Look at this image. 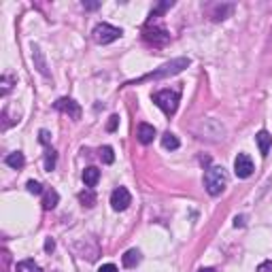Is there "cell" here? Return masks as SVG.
<instances>
[{"instance_id": "cell-7", "label": "cell", "mask_w": 272, "mask_h": 272, "mask_svg": "<svg viewBox=\"0 0 272 272\" xmlns=\"http://www.w3.org/2000/svg\"><path fill=\"white\" fill-rule=\"evenodd\" d=\"M130 204H132V196L126 187H117L113 194H111V206H113L115 211H126Z\"/></svg>"}, {"instance_id": "cell-22", "label": "cell", "mask_w": 272, "mask_h": 272, "mask_svg": "<svg viewBox=\"0 0 272 272\" xmlns=\"http://www.w3.org/2000/svg\"><path fill=\"white\" fill-rule=\"evenodd\" d=\"M170 6H172V0H170V2H162V4H159V6H157V9H155L153 13H151V17H155V15H159V13H164L166 9H170Z\"/></svg>"}, {"instance_id": "cell-23", "label": "cell", "mask_w": 272, "mask_h": 272, "mask_svg": "<svg viewBox=\"0 0 272 272\" xmlns=\"http://www.w3.org/2000/svg\"><path fill=\"white\" fill-rule=\"evenodd\" d=\"M117 124H119V117L113 115V117L109 119V124H107V130H109V132H115V130H117Z\"/></svg>"}, {"instance_id": "cell-13", "label": "cell", "mask_w": 272, "mask_h": 272, "mask_svg": "<svg viewBox=\"0 0 272 272\" xmlns=\"http://www.w3.org/2000/svg\"><path fill=\"white\" fill-rule=\"evenodd\" d=\"M138 262H140V251L138 249H130V251H126L122 255V264L126 268H136L138 266Z\"/></svg>"}, {"instance_id": "cell-18", "label": "cell", "mask_w": 272, "mask_h": 272, "mask_svg": "<svg viewBox=\"0 0 272 272\" xmlns=\"http://www.w3.org/2000/svg\"><path fill=\"white\" fill-rule=\"evenodd\" d=\"M15 270H17V272H43L41 266H38V264H34L32 260H23V262H19Z\"/></svg>"}, {"instance_id": "cell-29", "label": "cell", "mask_w": 272, "mask_h": 272, "mask_svg": "<svg viewBox=\"0 0 272 272\" xmlns=\"http://www.w3.org/2000/svg\"><path fill=\"white\" fill-rule=\"evenodd\" d=\"M245 226V217H236L234 219V228H243Z\"/></svg>"}, {"instance_id": "cell-8", "label": "cell", "mask_w": 272, "mask_h": 272, "mask_svg": "<svg viewBox=\"0 0 272 272\" xmlns=\"http://www.w3.org/2000/svg\"><path fill=\"white\" fill-rule=\"evenodd\" d=\"M55 109L62 111V113H66L68 117H73V119L81 117V107H79L73 98H60L58 102H55Z\"/></svg>"}, {"instance_id": "cell-15", "label": "cell", "mask_w": 272, "mask_h": 272, "mask_svg": "<svg viewBox=\"0 0 272 272\" xmlns=\"http://www.w3.org/2000/svg\"><path fill=\"white\" fill-rule=\"evenodd\" d=\"M6 166H11L13 170H19V168H23V164H26V157H23L21 151H15V153H9L4 157Z\"/></svg>"}, {"instance_id": "cell-3", "label": "cell", "mask_w": 272, "mask_h": 272, "mask_svg": "<svg viewBox=\"0 0 272 272\" xmlns=\"http://www.w3.org/2000/svg\"><path fill=\"white\" fill-rule=\"evenodd\" d=\"M124 32H122V28H115V26H111V23H98V26L94 28V32H92V36H94V41L98 43V45H109V43H113V41H117L119 36H122Z\"/></svg>"}, {"instance_id": "cell-28", "label": "cell", "mask_w": 272, "mask_h": 272, "mask_svg": "<svg viewBox=\"0 0 272 272\" xmlns=\"http://www.w3.org/2000/svg\"><path fill=\"white\" fill-rule=\"evenodd\" d=\"M53 249H55V243L51 241V238H47V241H45V251H47V253H51Z\"/></svg>"}, {"instance_id": "cell-27", "label": "cell", "mask_w": 272, "mask_h": 272, "mask_svg": "<svg viewBox=\"0 0 272 272\" xmlns=\"http://www.w3.org/2000/svg\"><path fill=\"white\" fill-rule=\"evenodd\" d=\"M258 272H272V262H264L258 268Z\"/></svg>"}, {"instance_id": "cell-20", "label": "cell", "mask_w": 272, "mask_h": 272, "mask_svg": "<svg viewBox=\"0 0 272 272\" xmlns=\"http://www.w3.org/2000/svg\"><path fill=\"white\" fill-rule=\"evenodd\" d=\"M100 159H102V162H105V164H113L115 162V153H113V147H102L100 149Z\"/></svg>"}, {"instance_id": "cell-5", "label": "cell", "mask_w": 272, "mask_h": 272, "mask_svg": "<svg viewBox=\"0 0 272 272\" xmlns=\"http://www.w3.org/2000/svg\"><path fill=\"white\" fill-rule=\"evenodd\" d=\"M142 38H145L147 43L155 45V47H162V45H166L168 41H170V34H168L164 28H151V26H147L145 30H142Z\"/></svg>"}, {"instance_id": "cell-11", "label": "cell", "mask_w": 272, "mask_h": 272, "mask_svg": "<svg viewBox=\"0 0 272 272\" xmlns=\"http://www.w3.org/2000/svg\"><path fill=\"white\" fill-rule=\"evenodd\" d=\"M32 60H34L38 73H41L43 77H49V70H47V62H45V58H43V51L38 49L36 45H32Z\"/></svg>"}, {"instance_id": "cell-2", "label": "cell", "mask_w": 272, "mask_h": 272, "mask_svg": "<svg viewBox=\"0 0 272 272\" xmlns=\"http://www.w3.org/2000/svg\"><path fill=\"white\" fill-rule=\"evenodd\" d=\"M204 187L211 196H219L228 187V172L221 166H211L204 172Z\"/></svg>"}, {"instance_id": "cell-6", "label": "cell", "mask_w": 272, "mask_h": 272, "mask_svg": "<svg viewBox=\"0 0 272 272\" xmlns=\"http://www.w3.org/2000/svg\"><path fill=\"white\" fill-rule=\"evenodd\" d=\"M234 172L238 179H247L253 174V159L247 153H238L234 159Z\"/></svg>"}, {"instance_id": "cell-24", "label": "cell", "mask_w": 272, "mask_h": 272, "mask_svg": "<svg viewBox=\"0 0 272 272\" xmlns=\"http://www.w3.org/2000/svg\"><path fill=\"white\" fill-rule=\"evenodd\" d=\"M11 83H13V79H11V77H2V96H4V94H9Z\"/></svg>"}, {"instance_id": "cell-31", "label": "cell", "mask_w": 272, "mask_h": 272, "mask_svg": "<svg viewBox=\"0 0 272 272\" xmlns=\"http://www.w3.org/2000/svg\"><path fill=\"white\" fill-rule=\"evenodd\" d=\"M198 272H215V270H213V268H200Z\"/></svg>"}, {"instance_id": "cell-10", "label": "cell", "mask_w": 272, "mask_h": 272, "mask_svg": "<svg viewBox=\"0 0 272 272\" xmlns=\"http://www.w3.org/2000/svg\"><path fill=\"white\" fill-rule=\"evenodd\" d=\"M81 177H83L85 187H90V189H92V187L98 185V181H100V170H98L96 166H90V168H85V170H83Z\"/></svg>"}, {"instance_id": "cell-4", "label": "cell", "mask_w": 272, "mask_h": 272, "mask_svg": "<svg viewBox=\"0 0 272 272\" xmlns=\"http://www.w3.org/2000/svg\"><path fill=\"white\" fill-rule=\"evenodd\" d=\"M153 102L164 111L166 115H174L177 113V107H179V92H172V90H162L153 96Z\"/></svg>"}, {"instance_id": "cell-25", "label": "cell", "mask_w": 272, "mask_h": 272, "mask_svg": "<svg viewBox=\"0 0 272 272\" xmlns=\"http://www.w3.org/2000/svg\"><path fill=\"white\" fill-rule=\"evenodd\" d=\"M98 272H119V270H117L115 264H105V266H100Z\"/></svg>"}, {"instance_id": "cell-19", "label": "cell", "mask_w": 272, "mask_h": 272, "mask_svg": "<svg viewBox=\"0 0 272 272\" xmlns=\"http://www.w3.org/2000/svg\"><path fill=\"white\" fill-rule=\"evenodd\" d=\"M55 159H58V153H55V151L49 147L45 151V170L47 172H51L53 168H55Z\"/></svg>"}, {"instance_id": "cell-21", "label": "cell", "mask_w": 272, "mask_h": 272, "mask_svg": "<svg viewBox=\"0 0 272 272\" xmlns=\"http://www.w3.org/2000/svg\"><path fill=\"white\" fill-rule=\"evenodd\" d=\"M26 187H28L30 194H45V191H43V185H41L38 181H28Z\"/></svg>"}, {"instance_id": "cell-12", "label": "cell", "mask_w": 272, "mask_h": 272, "mask_svg": "<svg viewBox=\"0 0 272 272\" xmlns=\"http://www.w3.org/2000/svg\"><path fill=\"white\" fill-rule=\"evenodd\" d=\"M138 140L142 142V145H149V142H153L155 138V128L153 126H149V124H140L138 126Z\"/></svg>"}, {"instance_id": "cell-26", "label": "cell", "mask_w": 272, "mask_h": 272, "mask_svg": "<svg viewBox=\"0 0 272 272\" xmlns=\"http://www.w3.org/2000/svg\"><path fill=\"white\" fill-rule=\"evenodd\" d=\"M38 138H41L43 145H49V132H47V130H41V132H38Z\"/></svg>"}, {"instance_id": "cell-14", "label": "cell", "mask_w": 272, "mask_h": 272, "mask_svg": "<svg viewBox=\"0 0 272 272\" xmlns=\"http://www.w3.org/2000/svg\"><path fill=\"white\" fill-rule=\"evenodd\" d=\"M58 202H60V196H58V191H55V189H47L45 194H43V209L45 211L55 209Z\"/></svg>"}, {"instance_id": "cell-30", "label": "cell", "mask_w": 272, "mask_h": 272, "mask_svg": "<svg viewBox=\"0 0 272 272\" xmlns=\"http://www.w3.org/2000/svg\"><path fill=\"white\" fill-rule=\"evenodd\" d=\"M83 6H85V9H98L100 2H83Z\"/></svg>"}, {"instance_id": "cell-9", "label": "cell", "mask_w": 272, "mask_h": 272, "mask_svg": "<svg viewBox=\"0 0 272 272\" xmlns=\"http://www.w3.org/2000/svg\"><path fill=\"white\" fill-rule=\"evenodd\" d=\"M255 142H258V147H260V153L266 157L268 151H270V147H272V136H270V132L260 130L258 134H255Z\"/></svg>"}, {"instance_id": "cell-1", "label": "cell", "mask_w": 272, "mask_h": 272, "mask_svg": "<svg viewBox=\"0 0 272 272\" xmlns=\"http://www.w3.org/2000/svg\"><path fill=\"white\" fill-rule=\"evenodd\" d=\"M187 66H189V58H177V60H172V62L164 64V66H159L157 70H153V73H149V75H142L140 79H136V81H130L128 85L145 83V81H157V79H166V77H172V75L181 73V70H183V68H187Z\"/></svg>"}, {"instance_id": "cell-17", "label": "cell", "mask_w": 272, "mask_h": 272, "mask_svg": "<svg viewBox=\"0 0 272 272\" xmlns=\"http://www.w3.org/2000/svg\"><path fill=\"white\" fill-rule=\"evenodd\" d=\"M79 200H81V204H83V206H87V209H92V206L96 204V194H94V189L87 187L85 191H81V194H79Z\"/></svg>"}, {"instance_id": "cell-16", "label": "cell", "mask_w": 272, "mask_h": 272, "mask_svg": "<svg viewBox=\"0 0 272 272\" xmlns=\"http://www.w3.org/2000/svg\"><path fill=\"white\" fill-rule=\"evenodd\" d=\"M162 145H164V149H170V151H174V149H179V138L174 136L172 132H166L164 136H162Z\"/></svg>"}]
</instances>
